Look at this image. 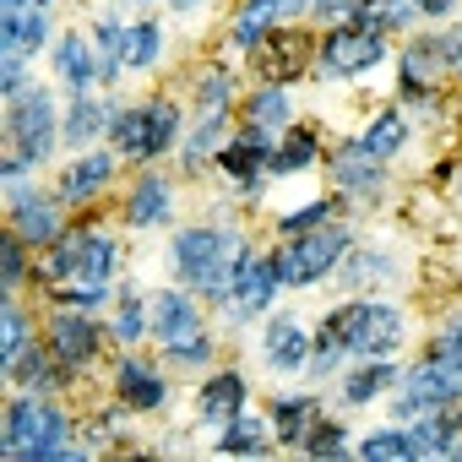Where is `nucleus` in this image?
<instances>
[{
  "label": "nucleus",
  "instance_id": "obj_6",
  "mask_svg": "<svg viewBox=\"0 0 462 462\" xmlns=\"http://www.w3.org/2000/svg\"><path fill=\"white\" fill-rule=\"evenodd\" d=\"M185 136V104L169 98V93H152V98H120L115 109V125H109V147L131 163V169H147L158 158H169Z\"/></svg>",
  "mask_w": 462,
  "mask_h": 462
},
{
  "label": "nucleus",
  "instance_id": "obj_36",
  "mask_svg": "<svg viewBox=\"0 0 462 462\" xmlns=\"http://www.w3.org/2000/svg\"><path fill=\"white\" fill-rule=\"evenodd\" d=\"M321 158H327V142H321V131H316L310 120H294V125L278 136V147H273V180L305 174V169H316Z\"/></svg>",
  "mask_w": 462,
  "mask_h": 462
},
{
  "label": "nucleus",
  "instance_id": "obj_22",
  "mask_svg": "<svg viewBox=\"0 0 462 462\" xmlns=\"http://www.w3.org/2000/svg\"><path fill=\"white\" fill-rule=\"evenodd\" d=\"M196 424H228V419H240L245 408H251V375L240 370V365H217V370H207L201 375V386H196Z\"/></svg>",
  "mask_w": 462,
  "mask_h": 462
},
{
  "label": "nucleus",
  "instance_id": "obj_10",
  "mask_svg": "<svg viewBox=\"0 0 462 462\" xmlns=\"http://www.w3.org/2000/svg\"><path fill=\"white\" fill-rule=\"evenodd\" d=\"M278 294H283L278 251H256V256L235 273L228 294L212 305V316L223 321V332H245V327H256V321H267V316H273V300H278Z\"/></svg>",
  "mask_w": 462,
  "mask_h": 462
},
{
  "label": "nucleus",
  "instance_id": "obj_25",
  "mask_svg": "<svg viewBox=\"0 0 462 462\" xmlns=\"http://www.w3.org/2000/svg\"><path fill=\"white\" fill-rule=\"evenodd\" d=\"M115 109H120V98H109L104 88H98V93H66L60 142H66L71 152L104 147V142H109V125H115Z\"/></svg>",
  "mask_w": 462,
  "mask_h": 462
},
{
  "label": "nucleus",
  "instance_id": "obj_52",
  "mask_svg": "<svg viewBox=\"0 0 462 462\" xmlns=\"http://www.w3.org/2000/svg\"><path fill=\"white\" fill-rule=\"evenodd\" d=\"M419 12H424V23H446L457 12V0H419Z\"/></svg>",
  "mask_w": 462,
  "mask_h": 462
},
{
  "label": "nucleus",
  "instance_id": "obj_3",
  "mask_svg": "<svg viewBox=\"0 0 462 462\" xmlns=\"http://www.w3.org/2000/svg\"><path fill=\"white\" fill-rule=\"evenodd\" d=\"M0 457L6 462H88L93 446L82 440V430L60 397L12 386L6 419H0Z\"/></svg>",
  "mask_w": 462,
  "mask_h": 462
},
{
  "label": "nucleus",
  "instance_id": "obj_11",
  "mask_svg": "<svg viewBox=\"0 0 462 462\" xmlns=\"http://www.w3.org/2000/svg\"><path fill=\"white\" fill-rule=\"evenodd\" d=\"M44 348L71 370V375H88L98 359H104V343H109V321H98V310H82V305H55L39 327Z\"/></svg>",
  "mask_w": 462,
  "mask_h": 462
},
{
  "label": "nucleus",
  "instance_id": "obj_46",
  "mask_svg": "<svg viewBox=\"0 0 462 462\" xmlns=\"http://www.w3.org/2000/svg\"><path fill=\"white\" fill-rule=\"evenodd\" d=\"M343 212V196L332 190V196H316V201H305V207H294V212H278V240H289V235H305V228H316V223H327V217H337Z\"/></svg>",
  "mask_w": 462,
  "mask_h": 462
},
{
  "label": "nucleus",
  "instance_id": "obj_15",
  "mask_svg": "<svg viewBox=\"0 0 462 462\" xmlns=\"http://www.w3.org/2000/svg\"><path fill=\"white\" fill-rule=\"evenodd\" d=\"M120 169H125V158H120L115 147L71 152V158H66V169L55 174V190L71 201V212H88V207H98V201L109 196V185L120 180Z\"/></svg>",
  "mask_w": 462,
  "mask_h": 462
},
{
  "label": "nucleus",
  "instance_id": "obj_27",
  "mask_svg": "<svg viewBox=\"0 0 462 462\" xmlns=\"http://www.w3.org/2000/svg\"><path fill=\"white\" fill-rule=\"evenodd\" d=\"M147 337H152V289H142L136 278H120V289L109 300V343L142 348Z\"/></svg>",
  "mask_w": 462,
  "mask_h": 462
},
{
  "label": "nucleus",
  "instance_id": "obj_34",
  "mask_svg": "<svg viewBox=\"0 0 462 462\" xmlns=\"http://www.w3.org/2000/svg\"><path fill=\"white\" fill-rule=\"evenodd\" d=\"M190 115H223V109H240V71L228 66V60H212L196 71L190 82Z\"/></svg>",
  "mask_w": 462,
  "mask_h": 462
},
{
  "label": "nucleus",
  "instance_id": "obj_42",
  "mask_svg": "<svg viewBox=\"0 0 462 462\" xmlns=\"http://www.w3.org/2000/svg\"><path fill=\"white\" fill-rule=\"evenodd\" d=\"M28 343H39V332H33V310H28L17 294H0V370H6Z\"/></svg>",
  "mask_w": 462,
  "mask_h": 462
},
{
  "label": "nucleus",
  "instance_id": "obj_9",
  "mask_svg": "<svg viewBox=\"0 0 462 462\" xmlns=\"http://www.w3.org/2000/svg\"><path fill=\"white\" fill-rule=\"evenodd\" d=\"M392 55V39L386 33H370L359 23H332L321 39H316V60H310V77L316 82H359L370 77L381 60Z\"/></svg>",
  "mask_w": 462,
  "mask_h": 462
},
{
  "label": "nucleus",
  "instance_id": "obj_13",
  "mask_svg": "<svg viewBox=\"0 0 462 462\" xmlns=\"http://www.w3.org/2000/svg\"><path fill=\"white\" fill-rule=\"evenodd\" d=\"M169 365L163 359H147L142 348H120V359L109 365V397L131 413H163L174 386H169Z\"/></svg>",
  "mask_w": 462,
  "mask_h": 462
},
{
  "label": "nucleus",
  "instance_id": "obj_32",
  "mask_svg": "<svg viewBox=\"0 0 462 462\" xmlns=\"http://www.w3.org/2000/svg\"><path fill=\"white\" fill-rule=\"evenodd\" d=\"M212 451H217V457H273V451H278V430H273L267 413H251V408H245L240 419L217 424Z\"/></svg>",
  "mask_w": 462,
  "mask_h": 462
},
{
  "label": "nucleus",
  "instance_id": "obj_54",
  "mask_svg": "<svg viewBox=\"0 0 462 462\" xmlns=\"http://www.w3.org/2000/svg\"><path fill=\"white\" fill-rule=\"evenodd\" d=\"M196 6H201V0H169V12H174V17H185V12H196Z\"/></svg>",
  "mask_w": 462,
  "mask_h": 462
},
{
  "label": "nucleus",
  "instance_id": "obj_1",
  "mask_svg": "<svg viewBox=\"0 0 462 462\" xmlns=\"http://www.w3.org/2000/svg\"><path fill=\"white\" fill-rule=\"evenodd\" d=\"M39 289L55 305H82V310H104L120 289V235L98 217L71 223L55 245H44L39 256Z\"/></svg>",
  "mask_w": 462,
  "mask_h": 462
},
{
  "label": "nucleus",
  "instance_id": "obj_24",
  "mask_svg": "<svg viewBox=\"0 0 462 462\" xmlns=\"http://www.w3.org/2000/svg\"><path fill=\"white\" fill-rule=\"evenodd\" d=\"M50 77H55V88H66V93H98V88H104L98 50H93L88 28L55 33V44H50Z\"/></svg>",
  "mask_w": 462,
  "mask_h": 462
},
{
  "label": "nucleus",
  "instance_id": "obj_12",
  "mask_svg": "<svg viewBox=\"0 0 462 462\" xmlns=\"http://www.w3.org/2000/svg\"><path fill=\"white\" fill-rule=\"evenodd\" d=\"M273 147H278V136H267V131H256V125H245V120L228 131V142L217 147L212 169L228 180L235 201H240V196L256 201V196L267 190V180H273Z\"/></svg>",
  "mask_w": 462,
  "mask_h": 462
},
{
  "label": "nucleus",
  "instance_id": "obj_19",
  "mask_svg": "<svg viewBox=\"0 0 462 462\" xmlns=\"http://www.w3.org/2000/svg\"><path fill=\"white\" fill-rule=\"evenodd\" d=\"M440 402H462V381L451 375V370H440V365H430V359H419V365H408V375L397 381V392L386 397V408H392V419H419V413H430V408H440Z\"/></svg>",
  "mask_w": 462,
  "mask_h": 462
},
{
  "label": "nucleus",
  "instance_id": "obj_51",
  "mask_svg": "<svg viewBox=\"0 0 462 462\" xmlns=\"http://www.w3.org/2000/svg\"><path fill=\"white\" fill-rule=\"evenodd\" d=\"M354 6H359V0H316V12H310V17H321V23H343Z\"/></svg>",
  "mask_w": 462,
  "mask_h": 462
},
{
  "label": "nucleus",
  "instance_id": "obj_39",
  "mask_svg": "<svg viewBox=\"0 0 462 462\" xmlns=\"http://www.w3.org/2000/svg\"><path fill=\"white\" fill-rule=\"evenodd\" d=\"M125 17H115V6L109 12H98V17H88V39H93V50H98V71H104V88L115 93V82L125 77Z\"/></svg>",
  "mask_w": 462,
  "mask_h": 462
},
{
  "label": "nucleus",
  "instance_id": "obj_14",
  "mask_svg": "<svg viewBox=\"0 0 462 462\" xmlns=\"http://www.w3.org/2000/svg\"><path fill=\"white\" fill-rule=\"evenodd\" d=\"M446 60H440V39L435 33H408V44L397 50V98L413 109H435L446 98Z\"/></svg>",
  "mask_w": 462,
  "mask_h": 462
},
{
  "label": "nucleus",
  "instance_id": "obj_44",
  "mask_svg": "<svg viewBox=\"0 0 462 462\" xmlns=\"http://www.w3.org/2000/svg\"><path fill=\"white\" fill-rule=\"evenodd\" d=\"M158 60H163V23H158V17H136V23L125 28V71L147 77Z\"/></svg>",
  "mask_w": 462,
  "mask_h": 462
},
{
  "label": "nucleus",
  "instance_id": "obj_16",
  "mask_svg": "<svg viewBox=\"0 0 462 462\" xmlns=\"http://www.w3.org/2000/svg\"><path fill=\"white\" fill-rule=\"evenodd\" d=\"M327 180L343 196V207H370L386 190V158H370L359 142H337L327 147Z\"/></svg>",
  "mask_w": 462,
  "mask_h": 462
},
{
  "label": "nucleus",
  "instance_id": "obj_8",
  "mask_svg": "<svg viewBox=\"0 0 462 462\" xmlns=\"http://www.w3.org/2000/svg\"><path fill=\"white\" fill-rule=\"evenodd\" d=\"M60 120H66V104L55 98V88L33 82L28 93L6 98V152L28 158L33 169H44L66 142H60Z\"/></svg>",
  "mask_w": 462,
  "mask_h": 462
},
{
  "label": "nucleus",
  "instance_id": "obj_41",
  "mask_svg": "<svg viewBox=\"0 0 462 462\" xmlns=\"http://www.w3.org/2000/svg\"><path fill=\"white\" fill-rule=\"evenodd\" d=\"M348 23L392 39V33H413L424 23V12H419V0H359V6L348 12Z\"/></svg>",
  "mask_w": 462,
  "mask_h": 462
},
{
  "label": "nucleus",
  "instance_id": "obj_4",
  "mask_svg": "<svg viewBox=\"0 0 462 462\" xmlns=\"http://www.w3.org/2000/svg\"><path fill=\"white\" fill-rule=\"evenodd\" d=\"M256 256V245L245 240V228L235 223H185L169 235V278L196 289L207 305H217L235 283V273Z\"/></svg>",
  "mask_w": 462,
  "mask_h": 462
},
{
  "label": "nucleus",
  "instance_id": "obj_55",
  "mask_svg": "<svg viewBox=\"0 0 462 462\" xmlns=\"http://www.w3.org/2000/svg\"><path fill=\"white\" fill-rule=\"evenodd\" d=\"M451 196H457V207H462V158H457V169H451Z\"/></svg>",
  "mask_w": 462,
  "mask_h": 462
},
{
  "label": "nucleus",
  "instance_id": "obj_37",
  "mask_svg": "<svg viewBox=\"0 0 462 462\" xmlns=\"http://www.w3.org/2000/svg\"><path fill=\"white\" fill-rule=\"evenodd\" d=\"M386 278H397V256L392 251H381V245H359L354 240V251L343 256V267H337V289L343 294H370L375 283H386Z\"/></svg>",
  "mask_w": 462,
  "mask_h": 462
},
{
  "label": "nucleus",
  "instance_id": "obj_30",
  "mask_svg": "<svg viewBox=\"0 0 462 462\" xmlns=\"http://www.w3.org/2000/svg\"><path fill=\"white\" fill-rule=\"evenodd\" d=\"M6 381H12L17 392H39V397H66L77 375H71V370H66V365H60V359H55V354L44 348V337H39V343H28V348H23V354H17V359L6 365Z\"/></svg>",
  "mask_w": 462,
  "mask_h": 462
},
{
  "label": "nucleus",
  "instance_id": "obj_45",
  "mask_svg": "<svg viewBox=\"0 0 462 462\" xmlns=\"http://www.w3.org/2000/svg\"><path fill=\"white\" fill-rule=\"evenodd\" d=\"M419 359H430V365H440V370H451V375L462 381V310L440 316V327L430 332V343H424Z\"/></svg>",
  "mask_w": 462,
  "mask_h": 462
},
{
  "label": "nucleus",
  "instance_id": "obj_33",
  "mask_svg": "<svg viewBox=\"0 0 462 462\" xmlns=\"http://www.w3.org/2000/svg\"><path fill=\"white\" fill-rule=\"evenodd\" d=\"M240 120L256 125V131H267V136H283L294 125V93H289V82H256L240 98Z\"/></svg>",
  "mask_w": 462,
  "mask_h": 462
},
{
  "label": "nucleus",
  "instance_id": "obj_7",
  "mask_svg": "<svg viewBox=\"0 0 462 462\" xmlns=\"http://www.w3.org/2000/svg\"><path fill=\"white\" fill-rule=\"evenodd\" d=\"M354 228L343 217H327L316 228H305V235H289L278 240V273H283V289H316V283H332L343 256L354 251Z\"/></svg>",
  "mask_w": 462,
  "mask_h": 462
},
{
  "label": "nucleus",
  "instance_id": "obj_20",
  "mask_svg": "<svg viewBox=\"0 0 462 462\" xmlns=\"http://www.w3.org/2000/svg\"><path fill=\"white\" fill-rule=\"evenodd\" d=\"M310 12H316V0H240L235 17H228V50L251 55L267 33L289 28V23H300Z\"/></svg>",
  "mask_w": 462,
  "mask_h": 462
},
{
  "label": "nucleus",
  "instance_id": "obj_21",
  "mask_svg": "<svg viewBox=\"0 0 462 462\" xmlns=\"http://www.w3.org/2000/svg\"><path fill=\"white\" fill-rule=\"evenodd\" d=\"M169 217H174V180H169L158 163L136 169L131 190L120 196V223L136 228V235H152V228H163Z\"/></svg>",
  "mask_w": 462,
  "mask_h": 462
},
{
  "label": "nucleus",
  "instance_id": "obj_38",
  "mask_svg": "<svg viewBox=\"0 0 462 462\" xmlns=\"http://www.w3.org/2000/svg\"><path fill=\"white\" fill-rule=\"evenodd\" d=\"M408 424H413L424 457H462V402H440V408H430Z\"/></svg>",
  "mask_w": 462,
  "mask_h": 462
},
{
  "label": "nucleus",
  "instance_id": "obj_40",
  "mask_svg": "<svg viewBox=\"0 0 462 462\" xmlns=\"http://www.w3.org/2000/svg\"><path fill=\"white\" fill-rule=\"evenodd\" d=\"M354 457H365V462H413V457H424V451H419L413 424L392 419V424H381V430H365V435L354 440Z\"/></svg>",
  "mask_w": 462,
  "mask_h": 462
},
{
  "label": "nucleus",
  "instance_id": "obj_5",
  "mask_svg": "<svg viewBox=\"0 0 462 462\" xmlns=\"http://www.w3.org/2000/svg\"><path fill=\"white\" fill-rule=\"evenodd\" d=\"M212 305L185 289V283H163L152 289V348L174 375H207L217 370V332H212Z\"/></svg>",
  "mask_w": 462,
  "mask_h": 462
},
{
  "label": "nucleus",
  "instance_id": "obj_2",
  "mask_svg": "<svg viewBox=\"0 0 462 462\" xmlns=\"http://www.w3.org/2000/svg\"><path fill=\"white\" fill-rule=\"evenodd\" d=\"M408 343V316L392 300L375 294H348L343 305H332L316 327V354L305 365V381H337L354 359H381V354H402Z\"/></svg>",
  "mask_w": 462,
  "mask_h": 462
},
{
  "label": "nucleus",
  "instance_id": "obj_43",
  "mask_svg": "<svg viewBox=\"0 0 462 462\" xmlns=\"http://www.w3.org/2000/svg\"><path fill=\"white\" fill-rule=\"evenodd\" d=\"M28 251H33V245L6 223V235H0V294H17V289L39 283V262H33Z\"/></svg>",
  "mask_w": 462,
  "mask_h": 462
},
{
  "label": "nucleus",
  "instance_id": "obj_18",
  "mask_svg": "<svg viewBox=\"0 0 462 462\" xmlns=\"http://www.w3.org/2000/svg\"><path fill=\"white\" fill-rule=\"evenodd\" d=\"M310 354H316V332L305 327L300 310H273L262 321V365L273 375H305Z\"/></svg>",
  "mask_w": 462,
  "mask_h": 462
},
{
  "label": "nucleus",
  "instance_id": "obj_26",
  "mask_svg": "<svg viewBox=\"0 0 462 462\" xmlns=\"http://www.w3.org/2000/svg\"><path fill=\"white\" fill-rule=\"evenodd\" d=\"M402 375H408V365H402L397 354H381V359H354V365L337 375V408H370V402L392 397Z\"/></svg>",
  "mask_w": 462,
  "mask_h": 462
},
{
  "label": "nucleus",
  "instance_id": "obj_23",
  "mask_svg": "<svg viewBox=\"0 0 462 462\" xmlns=\"http://www.w3.org/2000/svg\"><path fill=\"white\" fill-rule=\"evenodd\" d=\"M310 60H316V39H305L294 23L267 33L256 50H251V71L262 82H294V77H310Z\"/></svg>",
  "mask_w": 462,
  "mask_h": 462
},
{
  "label": "nucleus",
  "instance_id": "obj_49",
  "mask_svg": "<svg viewBox=\"0 0 462 462\" xmlns=\"http://www.w3.org/2000/svg\"><path fill=\"white\" fill-rule=\"evenodd\" d=\"M28 88H33L28 55H17V50H0V93H6V98H17V93H28Z\"/></svg>",
  "mask_w": 462,
  "mask_h": 462
},
{
  "label": "nucleus",
  "instance_id": "obj_53",
  "mask_svg": "<svg viewBox=\"0 0 462 462\" xmlns=\"http://www.w3.org/2000/svg\"><path fill=\"white\" fill-rule=\"evenodd\" d=\"M98 6H131V12H152L158 0H98Z\"/></svg>",
  "mask_w": 462,
  "mask_h": 462
},
{
  "label": "nucleus",
  "instance_id": "obj_31",
  "mask_svg": "<svg viewBox=\"0 0 462 462\" xmlns=\"http://www.w3.org/2000/svg\"><path fill=\"white\" fill-rule=\"evenodd\" d=\"M321 413H327V408H321L316 392H273V397H267V419H273L283 451H305V440H310V430L321 424Z\"/></svg>",
  "mask_w": 462,
  "mask_h": 462
},
{
  "label": "nucleus",
  "instance_id": "obj_35",
  "mask_svg": "<svg viewBox=\"0 0 462 462\" xmlns=\"http://www.w3.org/2000/svg\"><path fill=\"white\" fill-rule=\"evenodd\" d=\"M370 158H402L408 147H413V125H408V115H402V104H386V109H375L370 120H365V131L354 136Z\"/></svg>",
  "mask_w": 462,
  "mask_h": 462
},
{
  "label": "nucleus",
  "instance_id": "obj_17",
  "mask_svg": "<svg viewBox=\"0 0 462 462\" xmlns=\"http://www.w3.org/2000/svg\"><path fill=\"white\" fill-rule=\"evenodd\" d=\"M6 223L17 228V235L33 245V251H44V245H55L66 228H71V201L50 185V190H39V185H28L12 207H6Z\"/></svg>",
  "mask_w": 462,
  "mask_h": 462
},
{
  "label": "nucleus",
  "instance_id": "obj_47",
  "mask_svg": "<svg viewBox=\"0 0 462 462\" xmlns=\"http://www.w3.org/2000/svg\"><path fill=\"white\" fill-rule=\"evenodd\" d=\"M305 457H316V462H343V457H354V440H348L343 419H327V413H321V424H316L310 440H305Z\"/></svg>",
  "mask_w": 462,
  "mask_h": 462
},
{
  "label": "nucleus",
  "instance_id": "obj_29",
  "mask_svg": "<svg viewBox=\"0 0 462 462\" xmlns=\"http://www.w3.org/2000/svg\"><path fill=\"white\" fill-rule=\"evenodd\" d=\"M55 6H0V50L17 55H44L55 44Z\"/></svg>",
  "mask_w": 462,
  "mask_h": 462
},
{
  "label": "nucleus",
  "instance_id": "obj_28",
  "mask_svg": "<svg viewBox=\"0 0 462 462\" xmlns=\"http://www.w3.org/2000/svg\"><path fill=\"white\" fill-rule=\"evenodd\" d=\"M240 125V109H223V115H190V125H185V136H180V147H174V158H180V174H201V169H212V158H217V147L228 142V131Z\"/></svg>",
  "mask_w": 462,
  "mask_h": 462
},
{
  "label": "nucleus",
  "instance_id": "obj_50",
  "mask_svg": "<svg viewBox=\"0 0 462 462\" xmlns=\"http://www.w3.org/2000/svg\"><path fill=\"white\" fill-rule=\"evenodd\" d=\"M435 39H440V60H446V77L462 88V23H446V28H435Z\"/></svg>",
  "mask_w": 462,
  "mask_h": 462
},
{
  "label": "nucleus",
  "instance_id": "obj_48",
  "mask_svg": "<svg viewBox=\"0 0 462 462\" xmlns=\"http://www.w3.org/2000/svg\"><path fill=\"white\" fill-rule=\"evenodd\" d=\"M125 413H131V408H120V402L109 408V402H104L98 413H88V424H82V440H88L93 451H104V440H115V435H120V419H125Z\"/></svg>",
  "mask_w": 462,
  "mask_h": 462
}]
</instances>
